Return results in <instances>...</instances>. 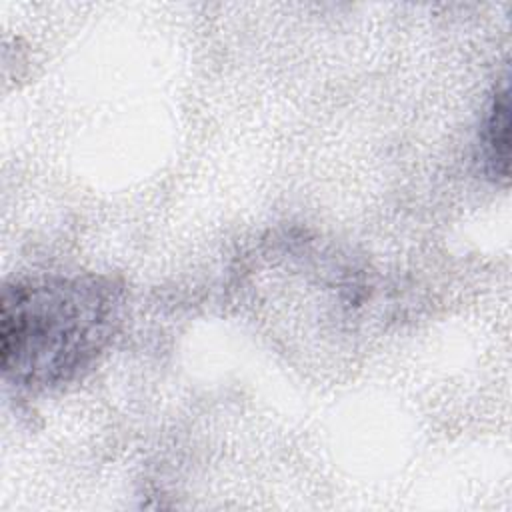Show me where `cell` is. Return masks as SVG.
Returning a JSON list of instances; mask_svg holds the SVG:
<instances>
[{
  "label": "cell",
  "mask_w": 512,
  "mask_h": 512,
  "mask_svg": "<svg viewBox=\"0 0 512 512\" xmlns=\"http://www.w3.org/2000/svg\"><path fill=\"white\" fill-rule=\"evenodd\" d=\"M122 286L102 274L14 278L0 298V364L18 388L44 392L82 378L120 326Z\"/></svg>",
  "instance_id": "obj_1"
},
{
  "label": "cell",
  "mask_w": 512,
  "mask_h": 512,
  "mask_svg": "<svg viewBox=\"0 0 512 512\" xmlns=\"http://www.w3.org/2000/svg\"><path fill=\"white\" fill-rule=\"evenodd\" d=\"M508 126H510L508 78L504 76L490 94V100L480 124V134H478L482 172L496 184L508 182V158H510Z\"/></svg>",
  "instance_id": "obj_2"
}]
</instances>
